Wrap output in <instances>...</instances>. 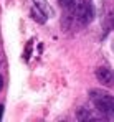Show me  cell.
Here are the masks:
<instances>
[{"instance_id":"5","label":"cell","mask_w":114,"mask_h":122,"mask_svg":"<svg viewBox=\"0 0 114 122\" xmlns=\"http://www.w3.org/2000/svg\"><path fill=\"white\" fill-rule=\"evenodd\" d=\"M32 18L37 21V23H40V25H43V23L46 21V17L41 13V10H40L38 7H35V5H33V8H32Z\"/></svg>"},{"instance_id":"8","label":"cell","mask_w":114,"mask_h":122,"mask_svg":"<svg viewBox=\"0 0 114 122\" xmlns=\"http://www.w3.org/2000/svg\"><path fill=\"white\" fill-rule=\"evenodd\" d=\"M32 45H33V40L28 41V45H27V50H25V60H28L30 58V51H32Z\"/></svg>"},{"instance_id":"6","label":"cell","mask_w":114,"mask_h":122,"mask_svg":"<svg viewBox=\"0 0 114 122\" xmlns=\"http://www.w3.org/2000/svg\"><path fill=\"white\" fill-rule=\"evenodd\" d=\"M58 2H60V5H61L66 12H73V13L76 12V3H75V0H58Z\"/></svg>"},{"instance_id":"7","label":"cell","mask_w":114,"mask_h":122,"mask_svg":"<svg viewBox=\"0 0 114 122\" xmlns=\"http://www.w3.org/2000/svg\"><path fill=\"white\" fill-rule=\"evenodd\" d=\"M76 119H78V121H89V119H93V116L89 114L88 109L79 107V109H78V114H76Z\"/></svg>"},{"instance_id":"3","label":"cell","mask_w":114,"mask_h":122,"mask_svg":"<svg viewBox=\"0 0 114 122\" xmlns=\"http://www.w3.org/2000/svg\"><path fill=\"white\" fill-rule=\"evenodd\" d=\"M94 74H96V79L99 81V84H103L106 87H113L114 86V73L109 68L101 66V68H98L94 71Z\"/></svg>"},{"instance_id":"4","label":"cell","mask_w":114,"mask_h":122,"mask_svg":"<svg viewBox=\"0 0 114 122\" xmlns=\"http://www.w3.org/2000/svg\"><path fill=\"white\" fill-rule=\"evenodd\" d=\"M33 3H35V7H38V8L41 10V13H43L46 18L53 17V10H51V7L48 5L46 0H33Z\"/></svg>"},{"instance_id":"9","label":"cell","mask_w":114,"mask_h":122,"mask_svg":"<svg viewBox=\"0 0 114 122\" xmlns=\"http://www.w3.org/2000/svg\"><path fill=\"white\" fill-rule=\"evenodd\" d=\"M2 116H3V106H0V121H2Z\"/></svg>"},{"instance_id":"10","label":"cell","mask_w":114,"mask_h":122,"mask_svg":"<svg viewBox=\"0 0 114 122\" xmlns=\"http://www.w3.org/2000/svg\"><path fill=\"white\" fill-rule=\"evenodd\" d=\"M2 87H3V78L0 76V91H2Z\"/></svg>"},{"instance_id":"1","label":"cell","mask_w":114,"mask_h":122,"mask_svg":"<svg viewBox=\"0 0 114 122\" xmlns=\"http://www.w3.org/2000/svg\"><path fill=\"white\" fill-rule=\"evenodd\" d=\"M91 101L94 104V107L108 119H114V97L109 96L104 91H91Z\"/></svg>"},{"instance_id":"2","label":"cell","mask_w":114,"mask_h":122,"mask_svg":"<svg viewBox=\"0 0 114 122\" xmlns=\"http://www.w3.org/2000/svg\"><path fill=\"white\" fill-rule=\"evenodd\" d=\"M76 18L79 20L81 25H88L89 21L93 20L94 17V10H93V5L89 2H81L76 5V12H75Z\"/></svg>"}]
</instances>
